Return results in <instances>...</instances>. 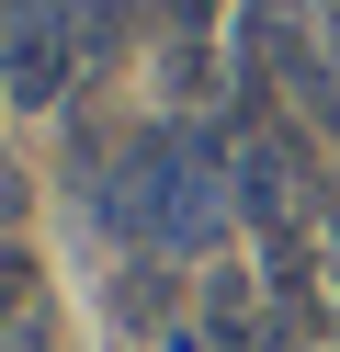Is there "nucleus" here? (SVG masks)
Segmentation results:
<instances>
[{
  "label": "nucleus",
  "mask_w": 340,
  "mask_h": 352,
  "mask_svg": "<svg viewBox=\"0 0 340 352\" xmlns=\"http://www.w3.org/2000/svg\"><path fill=\"white\" fill-rule=\"evenodd\" d=\"M227 216H238V182H227V160L204 137H181V125H148V137L125 148V160L102 170V228L113 239H148V250H216Z\"/></svg>",
  "instance_id": "1"
},
{
  "label": "nucleus",
  "mask_w": 340,
  "mask_h": 352,
  "mask_svg": "<svg viewBox=\"0 0 340 352\" xmlns=\"http://www.w3.org/2000/svg\"><path fill=\"white\" fill-rule=\"evenodd\" d=\"M80 69H91L80 0H12L0 12V91H12V114H57Z\"/></svg>",
  "instance_id": "2"
},
{
  "label": "nucleus",
  "mask_w": 340,
  "mask_h": 352,
  "mask_svg": "<svg viewBox=\"0 0 340 352\" xmlns=\"http://www.w3.org/2000/svg\"><path fill=\"white\" fill-rule=\"evenodd\" d=\"M113 329H136V341L170 329V273H159V261H136V273L113 284Z\"/></svg>",
  "instance_id": "3"
},
{
  "label": "nucleus",
  "mask_w": 340,
  "mask_h": 352,
  "mask_svg": "<svg viewBox=\"0 0 340 352\" xmlns=\"http://www.w3.org/2000/svg\"><path fill=\"white\" fill-rule=\"evenodd\" d=\"M34 250H23V239H0V329H23V318H34Z\"/></svg>",
  "instance_id": "4"
},
{
  "label": "nucleus",
  "mask_w": 340,
  "mask_h": 352,
  "mask_svg": "<svg viewBox=\"0 0 340 352\" xmlns=\"http://www.w3.org/2000/svg\"><path fill=\"white\" fill-rule=\"evenodd\" d=\"M249 296H261V284H238V273H216V284H204V318H216V341H249Z\"/></svg>",
  "instance_id": "5"
},
{
  "label": "nucleus",
  "mask_w": 340,
  "mask_h": 352,
  "mask_svg": "<svg viewBox=\"0 0 340 352\" xmlns=\"http://www.w3.org/2000/svg\"><path fill=\"white\" fill-rule=\"evenodd\" d=\"M12 216H23V170L0 160V228H12Z\"/></svg>",
  "instance_id": "6"
},
{
  "label": "nucleus",
  "mask_w": 340,
  "mask_h": 352,
  "mask_svg": "<svg viewBox=\"0 0 340 352\" xmlns=\"http://www.w3.org/2000/svg\"><path fill=\"white\" fill-rule=\"evenodd\" d=\"M0 352H57V341H45L34 318H23V329H0Z\"/></svg>",
  "instance_id": "7"
},
{
  "label": "nucleus",
  "mask_w": 340,
  "mask_h": 352,
  "mask_svg": "<svg viewBox=\"0 0 340 352\" xmlns=\"http://www.w3.org/2000/svg\"><path fill=\"white\" fill-rule=\"evenodd\" d=\"M317 12H329V46H340V0H317Z\"/></svg>",
  "instance_id": "8"
},
{
  "label": "nucleus",
  "mask_w": 340,
  "mask_h": 352,
  "mask_svg": "<svg viewBox=\"0 0 340 352\" xmlns=\"http://www.w3.org/2000/svg\"><path fill=\"white\" fill-rule=\"evenodd\" d=\"M295 352H306V341H295Z\"/></svg>",
  "instance_id": "9"
}]
</instances>
